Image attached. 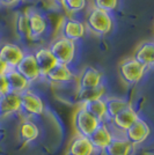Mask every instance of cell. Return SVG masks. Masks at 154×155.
<instances>
[{"mask_svg":"<svg viewBox=\"0 0 154 155\" xmlns=\"http://www.w3.org/2000/svg\"><path fill=\"white\" fill-rule=\"evenodd\" d=\"M50 52L52 53L53 58L56 59L57 64L69 65L74 60L75 57V42H72L69 39L58 36L51 42V44L48 46Z\"/></svg>","mask_w":154,"mask_h":155,"instance_id":"1","label":"cell"},{"mask_svg":"<svg viewBox=\"0 0 154 155\" xmlns=\"http://www.w3.org/2000/svg\"><path fill=\"white\" fill-rule=\"evenodd\" d=\"M86 29H88L93 34L102 36L111 31L112 29V19L109 13L92 8L89 13L86 16Z\"/></svg>","mask_w":154,"mask_h":155,"instance_id":"2","label":"cell"},{"mask_svg":"<svg viewBox=\"0 0 154 155\" xmlns=\"http://www.w3.org/2000/svg\"><path fill=\"white\" fill-rule=\"evenodd\" d=\"M20 112L27 116L29 119L30 117H39L44 112V102L42 97L35 91H28L20 94Z\"/></svg>","mask_w":154,"mask_h":155,"instance_id":"3","label":"cell"},{"mask_svg":"<svg viewBox=\"0 0 154 155\" xmlns=\"http://www.w3.org/2000/svg\"><path fill=\"white\" fill-rule=\"evenodd\" d=\"M100 124L101 122L88 114L82 107H79L73 114V127L77 136L89 138Z\"/></svg>","mask_w":154,"mask_h":155,"instance_id":"4","label":"cell"},{"mask_svg":"<svg viewBox=\"0 0 154 155\" xmlns=\"http://www.w3.org/2000/svg\"><path fill=\"white\" fill-rule=\"evenodd\" d=\"M145 72L146 68L133 58L125 59L118 65V74L123 82H125L126 84H138L144 78Z\"/></svg>","mask_w":154,"mask_h":155,"instance_id":"5","label":"cell"},{"mask_svg":"<svg viewBox=\"0 0 154 155\" xmlns=\"http://www.w3.org/2000/svg\"><path fill=\"white\" fill-rule=\"evenodd\" d=\"M151 126L148 125L147 122L139 117L124 132V138L136 148L137 146H141L147 141L148 138L151 137Z\"/></svg>","mask_w":154,"mask_h":155,"instance_id":"6","label":"cell"},{"mask_svg":"<svg viewBox=\"0 0 154 155\" xmlns=\"http://www.w3.org/2000/svg\"><path fill=\"white\" fill-rule=\"evenodd\" d=\"M139 118L137 111H136L131 105H129L128 108L122 110L121 112H118L114 118H111L108 120L110 127L112 130L114 134L117 136H124V132L135 123L136 120Z\"/></svg>","mask_w":154,"mask_h":155,"instance_id":"7","label":"cell"},{"mask_svg":"<svg viewBox=\"0 0 154 155\" xmlns=\"http://www.w3.org/2000/svg\"><path fill=\"white\" fill-rule=\"evenodd\" d=\"M60 37L75 42L81 39L86 34V27L85 25L77 19L73 18H64L60 22Z\"/></svg>","mask_w":154,"mask_h":155,"instance_id":"8","label":"cell"},{"mask_svg":"<svg viewBox=\"0 0 154 155\" xmlns=\"http://www.w3.org/2000/svg\"><path fill=\"white\" fill-rule=\"evenodd\" d=\"M114 137H115V134H114L112 130L110 127L109 123L108 122H102L96 127V130L90 134L88 139L92 142L95 150L97 153H100L111 142Z\"/></svg>","mask_w":154,"mask_h":155,"instance_id":"9","label":"cell"},{"mask_svg":"<svg viewBox=\"0 0 154 155\" xmlns=\"http://www.w3.org/2000/svg\"><path fill=\"white\" fill-rule=\"evenodd\" d=\"M25 13H26L27 27H28V37L32 39L41 37L46 30L48 23L45 18L32 8L27 9Z\"/></svg>","mask_w":154,"mask_h":155,"instance_id":"10","label":"cell"},{"mask_svg":"<svg viewBox=\"0 0 154 155\" xmlns=\"http://www.w3.org/2000/svg\"><path fill=\"white\" fill-rule=\"evenodd\" d=\"M15 70L19 72L29 84H32V82L37 81V80H39L42 78L32 53L25 54L23 58L20 60L19 64L16 65Z\"/></svg>","mask_w":154,"mask_h":155,"instance_id":"11","label":"cell"},{"mask_svg":"<svg viewBox=\"0 0 154 155\" xmlns=\"http://www.w3.org/2000/svg\"><path fill=\"white\" fill-rule=\"evenodd\" d=\"M78 89H93L102 84V74L93 66H86L77 78Z\"/></svg>","mask_w":154,"mask_h":155,"instance_id":"12","label":"cell"},{"mask_svg":"<svg viewBox=\"0 0 154 155\" xmlns=\"http://www.w3.org/2000/svg\"><path fill=\"white\" fill-rule=\"evenodd\" d=\"M43 78L51 84H65L72 82L77 77L67 65L56 64Z\"/></svg>","mask_w":154,"mask_h":155,"instance_id":"13","label":"cell"},{"mask_svg":"<svg viewBox=\"0 0 154 155\" xmlns=\"http://www.w3.org/2000/svg\"><path fill=\"white\" fill-rule=\"evenodd\" d=\"M25 52L22 48L14 43H5L0 46V59L9 67L15 68L20 60L23 58Z\"/></svg>","mask_w":154,"mask_h":155,"instance_id":"14","label":"cell"},{"mask_svg":"<svg viewBox=\"0 0 154 155\" xmlns=\"http://www.w3.org/2000/svg\"><path fill=\"white\" fill-rule=\"evenodd\" d=\"M135 147L124 138V136H115L109 145L100 152L101 155H132Z\"/></svg>","mask_w":154,"mask_h":155,"instance_id":"15","label":"cell"},{"mask_svg":"<svg viewBox=\"0 0 154 155\" xmlns=\"http://www.w3.org/2000/svg\"><path fill=\"white\" fill-rule=\"evenodd\" d=\"M20 112V95L8 91L0 96V118H7Z\"/></svg>","mask_w":154,"mask_h":155,"instance_id":"16","label":"cell"},{"mask_svg":"<svg viewBox=\"0 0 154 155\" xmlns=\"http://www.w3.org/2000/svg\"><path fill=\"white\" fill-rule=\"evenodd\" d=\"M32 56L35 58V61L37 64V67H38L42 78L57 64V61H56V59L53 58V56H52V53L49 50V48H45V46L38 48L36 51L32 53Z\"/></svg>","mask_w":154,"mask_h":155,"instance_id":"17","label":"cell"},{"mask_svg":"<svg viewBox=\"0 0 154 155\" xmlns=\"http://www.w3.org/2000/svg\"><path fill=\"white\" fill-rule=\"evenodd\" d=\"M67 152L73 155H97V152L93 147L89 139L77 134L71 140Z\"/></svg>","mask_w":154,"mask_h":155,"instance_id":"18","label":"cell"},{"mask_svg":"<svg viewBox=\"0 0 154 155\" xmlns=\"http://www.w3.org/2000/svg\"><path fill=\"white\" fill-rule=\"evenodd\" d=\"M5 78H6L7 86L11 93H15L20 95L21 93L29 89L30 84L15 68H9L5 73Z\"/></svg>","mask_w":154,"mask_h":155,"instance_id":"19","label":"cell"},{"mask_svg":"<svg viewBox=\"0 0 154 155\" xmlns=\"http://www.w3.org/2000/svg\"><path fill=\"white\" fill-rule=\"evenodd\" d=\"M18 133H19L20 140L27 145V143H32L35 140H37L41 131H39L38 125L34 120L26 118L20 123Z\"/></svg>","mask_w":154,"mask_h":155,"instance_id":"20","label":"cell"},{"mask_svg":"<svg viewBox=\"0 0 154 155\" xmlns=\"http://www.w3.org/2000/svg\"><path fill=\"white\" fill-rule=\"evenodd\" d=\"M153 54H154V44L153 42H144L137 48L135 54L132 58L137 60L141 66L146 70L153 66Z\"/></svg>","mask_w":154,"mask_h":155,"instance_id":"21","label":"cell"},{"mask_svg":"<svg viewBox=\"0 0 154 155\" xmlns=\"http://www.w3.org/2000/svg\"><path fill=\"white\" fill-rule=\"evenodd\" d=\"M80 107H82L88 114H90L93 117H95L96 119H99L101 123L102 122H108V118H107V107H105L104 98L93 100V101H89V102L80 104Z\"/></svg>","mask_w":154,"mask_h":155,"instance_id":"22","label":"cell"},{"mask_svg":"<svg viewBox=\"0 0 154 155\" xmlns=\"http://www.w3.org/2000/svg\"><path fill=\"white\" fill-rule=\"evenodd\" d=\"M104 101H105V107H107L108 120L114 118L118 112H121L122 110L130 105L126 100L121 98V97H107V98H104Z\"/></svg>","mask_w":154,"mask_h":155,"instance_id":"23","label":"cell"},{"mask_svg":"<svg viewBox=\"0 0 154 155\" xmlns=\"http://www.w3.org/2000/svg\"><path fill=\"white\" fill-rule=\"evenodd\" d=\"M105 93V89L102 84L96 88L93 89H77V97L78 102L80 104L89 102L93 100H97V98H103V95Z\"/></svg>","mask_w":154,"mask_h":155,"instance_id":"24","label":"cell"},{"mask_svg":"<svg viewBox=\"0 0 154 155\" xmlns=\"http://www.w3.org/2000/svg\"><path fill=\"white\" fill-rule=\"evenodd\" d=\"M62 6L69 13H79L87 6V0H63Z\"/></svg>","mask_w":154,"mask_h":155,"instance_id":"25","label":"cell"},{"mask_svg":"<svg viewBox=\"0 0 154 155\" xmlns=\"http://www.w3.org/2000/svg\"><path fill=\"white\" fill-rule=\"evenodd\" d=\"M15 29L20 36V38L25 39L28 37V27H27V19L25 12H19L15 19Z\"/></svg>","mask_w":154,"mask_h":155,"instance_id":"26","label":"cell"},{"mask_svg":"<svg viewBox=\"0 0 154 155\" xmlns=\"http://www.w3.org/2000/svg\"><path fill=\"white\" fill-rule=\"evenodd\" d=\"M92 2H93V8L110 13L114 9H116L118 0H92Z\"/></svg>","mask_w":154,"mask_h":155,"instance_id":"27","label":"cell"},{"mask_svg":"<svg viewBox=\"0 0 154 155\" xmlns=\"http://www.w3.org/2000/svg\"><path fill=\"white\" fill-rule=\"evenodd\" d=\"M9 91L8 89V86H7V81L5 75H0V96L5 95Z\"/></svg>","mask_w":154,"mask_h":155,"instance_id":"28","label":"cell"},{"mask_svg":"<svg viewBox=\"0 0 154 155\" xmlns=\"http://www.w3.org/2000/svg\"><path fill=\"white\" fill-rule=\"evenodd\" d=\"M21 1L22 0H0V5H2V6H13V5H16Z\"/></svg>","mask_w":154,"mask_h":155,"instance_id":"29","label":"cell"},{"mask_svg":"<svg viewBox=\"0 0 154 155\" xmlns=\"http://www.w3.org/2000/svg\"><path fill=\"white\" fill-rule=\"evenodd\" d=\"M8 70H9V67L0 59V75H5V73H6Z\"/></svg>","mask_w":154,"mask_h":155,"instance_id":"30","label":"cell"},{"mask_svg":"<svg viewBox=\"0 0 154 155\" xmlns=\"http://www.w3.org/2000/svg\"><path fill=\"white\" fill-rule=\"evenodd\" d=\"M65 155H73V154H71V153H69V152H66V154Z\"/></svg>","mask_w":154,"mask_h":155,"instance_id":"31","label":"cell"},{"mask_svg":"<svg viewBox=\"0 0 154 155\" xmlns=\"http://www.w3.org/2000/svg\"><path fill=\"white\" fill-rule=\"evenodd\" d=\"M56 1H58V2H62V1H63V0H56Z\"/></svg>","mask_w":154,"mask_h":155,"instance_id":"32","label":"cell"}]
</instances>
